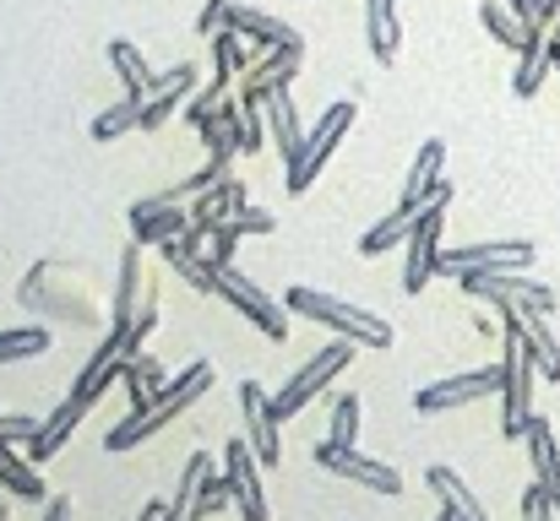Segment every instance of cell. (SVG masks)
<instances>
[{
    "mask_svg": "<svg viewBox=\"0 0 560 521\" xmlns=\"http://www.w3.org/2000/svg\"><path fill=\"white\" fill-rule=\"evenodd\" d=\"M207 391H212V364H207V358H190L175 380H164V391H159L148 407H131V413L104 435V446H109L115 457H120V451H137L142 440H153L159 429H170L186 407H196Z\"/></svg>",
    "mask_w": 560,
    "mask_h": 521,
    "instance_id": "1",
    "label": "cell"
},
{
    "mask_svg": "<svg viewBox=\"0 0 560 521\" xmlns=\"http://www.w3.org/2000/svg\"><path fill=\"white\" fill-rule=\"evenodd\" d=\"M283 305H289V316H305V321H316V327H332L338 338H349L354 347H392L397 343V327H392L386 316H375V310L354 305V299H338V294H327V288L294 283V288L283 294Z\"/></svg>",
    "mask_w": 560,
    "mask_h": 521,
    "instance_id": "2",
    "label": "cell"
},
{
    "mask_svg": "<svg viewBox=\"0 0 560 521\" xmlns=\"http://www.w3.org/2000/svg\"><path fill=\"white\" fill-rule=\"evenodd\" d=\"M354 120H360V104H354V98H338L332 109H322V120L305 131L300 153L289 158V190H294V196H305V190L322 179V169L332 164V153L343 147V137L354 131Z\"/></svg>",
    "mask_w": 560,
    "mask_h": 521,
    "instance_id": "3",
    "label": "cell"
},
{
    "mask_svg": "<svg viewBox=\"0 0 560 521\" xmlns=\"http://www.w3.org/2000/svg\"><path fill=\"white\" fill-rule=\"evenodd\" d=\"M349 364H354V343H349V338L316 347V353H311V358L289 375V386H283V391H272V418L283 424V418L305 413V407H311V402H316V396H322V391H327V386L349 369Z\"/></svg>",
    "mask_w": 560,
    "mask_h": 521,
    "instance_id": "4",
    "label": "cell"
},
{
    "mask_svg": "<svg viewBox=\"0 0 560 521\" xmlns=\"http://www.w3.org/2000/svg\"><path fill=\"white\" fill-rule=\"evenodd\" d=\"M534 380H539V364L534 353L523 347V338H501V435L506 440H523L528 418H534Z\"/></svg>",
    "mask_w": 560,
    "mask_h": 521,
    "instance_id": "5",
    "label": "cell"
},
{
    "mask_svg": "<svg viewBox=\"0 0 560 521\" xmlns=\"http://www.w3.org/2000/svg\"><path fill=\"white\" fill-rule=\"evenodd\" d=\"M539 261L534 239H479V245H452L435 261V277H474V272H528Z\"/></svg>",
    "mask_w": 560,
    "mask_h": 521,
    "instance_id": "6",
    "label": "cell"
},
{
    "mask_svg": "<svg viewBox=\"0 0 560 521\" xmlns=\"http://www.w3.org/2000/svg\"><path fill=\"white\" fill-rule=\"evenodd\" d=\"M468 299H485L490 310H539V316H556L560 299L550 283H534L528 272H474V277H457Z\"/></svg>",
    "mask_w": 560,
    "mask_h": 521,
    "instance_id": "7",
    "label": "cell"
},
{
    "mask_svg": "<svg viewBox=\"0 0 560 521\" xmlns=\"http://www.w3.org/2000/svg\"><path fill=\"white\" fill-rule=\"evenodd\" d=\"M212 294H218L223 305H234L250 327H261L272 343H283V338H289V305H283V299H272L261 283H250L240 267H218V272H212Z\"/></svg>",
    "mask_w": 560,
    "mask_h": 521,
    "instance_id": "8",
    "label": "cell"
},
{
    "mask_svg": "<svg viewBox=\"0 0 560 521\" xmlns=\"http://www.w3.org/2000/svg\"><path fill=\"white\" fill-rule=\"evenodd\" d=\"M446 201H452V190H441L424 212H419V223H413V234L402 239V294H424V283L435 277V261H441V228H446Z\"/></svg>",
    "mask_w": 560,
    "mask_h": 521,
    "instance_id": "9",
    "label": "cell"
},
{
    "mask_svg": "<svg viewBox=\"0 0 560 521\" xmlns=\"http://www.w3.org/2000/svg\"><path fill=\"white\" fill-rule=\"evenodd\" d=\"M311 462L316 467H327L332 478H349V484H360V489H371V495H402V478H397V467L392 462H381L371 451H360V446H338V440H316V451H311Z\"/></svg>",
    "mask_w": 560,
    "mask_h": 521,
    "instance_id": "10",
    "label": "cell"
},
{
    "mask_svg": "<svg viewBox=\"0 0 560 521\" xmlns=\"http://www.w3.org/2000/svg\"><path fill=\"white\" fill-rule=\"evenodd\" d=\"M261 473H267V467L256 462V451H250L245 440H229V446H223V484H229V495H234V506H240L245 521H272Z\"/></svg>",
    "mask_w": 560,
    "mask_h": 521,
    "instance_id": "11",
    "label": "cell"
},
{
    "mask_svg": "<svg viewBox=\"0 0 560 521\" xmlns=\"http://www.w3.org/2000/svg\"><path fill=\"white\" fill-rule=\"evenodd\" d=\"M240 418H245V446L256 451L261 467H278L283 462V424L272 418V396L261 380H240Z\"/></svg>",
    "mask_w": 560,
    "mask_h": 521,
    "instance_id": "12",
    "label": "cell"
},
{
    "mask_svg": "<svg viewBox=\"0 0 560 521\" xmlns=\"http://www.w3.org/2000/svg\"><path fill=\"white\" fill-rule=\"evenodd\" d=\"M490 391H501V364L430 380L424 391H413V407H419V413H452V407H468V402H479V396H490Z\"/></svg>",
    "mask_w": 560,
    "mask_h": 521,
    "instance_id": "13",
    "label": "cell"
},
{
    "mask_svg": "<svg viewBox=\"0 0 560 521\" xmlns=\"http://www.w3.org/2000/svg\"><path fill=\"white\" fill-rule=\"evenodd\" d=\"M446 142L441 137H430L419 153H413V164H408V174H402V190H397V212H408V217H419L441 190H452L446 179Z\"/></svg>",
    "mask_w": 560,
    "mask_h": 521,
    "instance_id": "14",
    "label": "cell"
},
{
    "mask_svg": "<svg viewBox=\"0 0 560 521\" xmlns=\"http://www.w3.org/2000/svg\"><path fill=\"white\" fill-rule=\"evenodd\" d=\"M190 228V201L180 196H148V201H131V239L148 250V245H170Z\"/></svg>",
    "mask_w": 560,
    "mask_h": 521,
    "instance_id": "15",
    "label": "cell"
},
{
    "mask_svg": "<svg viewBox=\"0 0 560 521\" xmlns=\"http://www.w3.org/2000/svg\"><path fill=\"white\" fill-rule=\"evenodd\" d=\"M196 87H201V71H196L190 60L170 66L164 76H153V93H148V104H142V126H137V131H164L190 98H196Z\"/></svg>",
    "mask_w": 560,
    "mask_h": 521,
    "instance_id": "16",
    "label": "cell"
},
{
    "mask_svg": "<svg viewBox=\"0 0 560 521\" xmlns=\"http://www.w3.org/2000/svg\"><path fill=\"white\" fill-rule=\"evenodd\" d=\"M229 27H234L250 49H261V55H278V49L305 55L300 27H289L283 16H267V11H256V5H245V0H234V5H229Z\"/></svg>",
    "mask_w": 560,
    "mask_h": 521,
    "instance_id": "17",
    "label": "cell"
},
{
    "mask_svg": "<svg viewBox=\"0 0 560 521\" xmlns=\"http://www.w3.org/2000/svg\"><path fill=\"white\" fill-rule=\"evenodd\" d=\"M495 316L506 321L512 338H523V347H528L534 364H539V375H545V380H560V338L550 332V316H539V310H495Z\"/></svg>",
    "mask_w": 560,
    "mask_h": 521,
    "instance_id": "18",
    "label": "cell"
},
{
    "mask_svg": "<svg viewBox=\"0 0 560 521\" xmlns=\"http://www.w3.org/2000/svg\"><path fill=\"white\" fill-rule=\"evenodd\" d=\"M120 375H126V353H120V338L109 332L104 343L93 347V358L82 364V375H77L71 396H77L82 407H93V402H98V396H104V391H109V386H115Z\"/></svg>",
    "mask_w": 560,
    "mask_h": 521,
    "instance_id": "19",
    "label": "cell"
},
{
    "mask_svg": "<svg viewBox=\"0 0 560 521\" xmlns=\"http://www.w3.org/2000/svg\"><path fill=\"white\" fill-rule=\"evenodd\" d=\"M240 206H245V185L229 174V179H218L212 190H201V196L190 201V234H201V239H207V234H212V228H223Z\"/></svg>",
    "mask_w": 560,
    "mask_h": 521,
    "instance_id": "20",
    "label": "cell"
},
{
    "mask_svg": "<svg viewBox=\"0 0 560 521\" xmlns=\"http://www.w3.org/2000/svg\"><path fill=\"white\" fill-rule=\"evenodd\" d=\"M424 484H430V495L441 500V511H446L452 521H490L485 500L468 489V478H463V473H452V467H441V462H435V467L424 473Z\"/></svg>",
    "mask_w": 560,
    "mask_h": 521,
    "instance_id": "21",
    "label": "cell"
},
{
    "mask_svg": "<svg viewBox=\"0 0 560 521\" xmlns=\"http://www.w3.org/2000/svg\"><path fill=\"white\" fill-rule=\"evenodd\" d=\"M523 440H528V462H534V484L550 495L560 506V446H556V429H550V418H528V429H523Z\"/></svg>",
    "mask_w": 560,
    "mask_h": 521,
    "instance_id": "22",
    "label": "cell"
},
{
    "mask_svg": "<svg viewBox=\"0 0 560 521\" xmlns=\"http://www.w3.org/2000/svg\"><path fill=\"white\" fill-rule=\"evenodd\" d=\"M82 418H88V407H82L77 396H66L49 418H38V435H33V446H27V462H49V457H60Z\"/></svg>",
    "mask_w": 560,
    "mask_h": 521,
    "instance_id": "23",
    "label": "cell"
},
{
    "mask_svg": "<svg viewBox=\"0 0 560 521\" xmlns=\"http://www.w3.org/2000/svg\"><path fill=\"white\" fill-rule=\"evenodd\" d=\"M550 71H556V60H550V33H545V27H528V33H523V49H517L512 93H517V98H534Z\"/></svg>",
    "mask_w": 560,
    "mask_h": 521,
    "instance_id": "24",
    "label": "cell"
},
{
    "mask_svg": "<svg viewBox=\"0 0 560 521\" xmlns=\"http://www.w3.org/2000/svg\"><path fill=\"white\" fill-rule=\"evenodd\" d=\"M201 147L207 153H218V158H234V153H245V115H240V98H223L201 126Z\"/></svg>",
    "mask_w": 560,
    "mask_h": 521,
    "instance_id": "25",
    "label": "cell"
},
{
    "mask_svg": "<svg viewBox=\"0 0 560 521\" xmlns=\"http://www.w3.org/2000/svg\"><path fill=\"white\" fill-rule=\"evenodd\" d=\"M365 44L381 66H397L402 55V16H397V0H365Z\"/></svg>",
    "mask_w": 560,
    "mask_h": 521,
    "instance_id": "26",
    "label": "cell"
},
{
    "mask_svg": "<svg viewBox=\"0 0 560 521\" xmlns=\"http://www.w3.org/2000/svg\"><path fill=\"white\" fill-rule=\"evenodd\" d=\"M164 250V261H170V272H180L196 294H212V267H207V239L201 234H180V239H170V245H159Z\"/></svg>",
    "mask_w": 560,
    "mask_h": 521,
    "instance_id": "27",
    "label": "cell"
},
{
    "mask_svg": "<svg viewBox=\"0 0 560 521\" xmlns=\"http://www.w3.org/2000/svg\"><path fill=\"white\" fill-rule=\"evenodd\" d=\"M305 71V55H289V49H278V55H261L250 71H245V93H256V98H272V93H283L294 76Z\"/></svg>",
    "mask_w": 560,
    "mask_h": 521,
    "instance_id": "28",
    "label": "cell"
},
{
    "mask_svg": "<svg viewBox=\"0 0 560 521\" xmlns=\"http://www.w3.org/2000/svg\"><path fill=\"white\" fill-rule=\"evenodd\" d=\"M267 137H272V147L283 153V164H289V158L300 153V142H305V120H300V109H294V93H289V87L267 98Z\"/></svg>",
    "mask_w": 560,
    "mask_h": 521,
    "instance_id": "29",
    "label": "cell"
},
{
    "mask_svg": "<svg viewBox=\"0 0 560 521\" xmlns=\"http://www.w3.org/2000/svg\"><path fill=\"white\" fill-rule=\"evenodd\" d=\"M109 66H115V76L126 82V98H142V104H148V93H153V66L142 60V49H137L131 38H109Z\"/></svg>",
    "mask_w": 560,
    "mask_h": 521,
    "instance_id": "30",
    "label": "cell"
},
{
    "mask_svg": "<svg viewBox=\"0 0 560 521\" xmlns=\"http://www.w3.org/2000/svg\"><path fill=\"white\" fill-rule=\"evenodd\" d=\"M164 380H170V369H164L153 353H137V358H126V375H120V386H126L131 407H148V402L164 391Z\"/></svg>",
    "mask_w": 560,
    "mask_h": 521,
    "instance_id": "31",
    "label": "cell"
},
{
    "mask_svg": "<svg viewBox=\"0 0 560 521\" xmlns=\"http://www.w3.org/2000/svg\"><path fill=\"white\" fill-rule=\"evenodd\" d=\"M0 495H16V500H49V484L38 478V467L16 451L0 446Z\"/></svg>",
    "mask_w": 560,
    "mask_h": 521,
    "instance_id": "32",
    "label": "cell"
},
{
    "mask_svg": "<svg viewBox=\"0 0 560 521\" xmlns=\"http://www.w3.org/2000/svg\"><path fill=\"white\" fill-rule=\"evenodd\" d=\"M49 347H55L49 327H5L0 332V364H22V358H38Z\"/></svg>",
    "mask_w": 560,
    "mask_h": 521,
    "instance_id": "33",
    "label": "cell"
},
{
    "mask_svg": "<svg viewBox=\"0 0 560 521\" xmlns=\"http://www.w3.org/2000/svg\"><path fill=\"white\" fill-rule=\"evenodd\" d=\"M137 126H142V98H120V104H109V109L93 115V142H120Z\"/></svg>",
    "mask_w": 560,
    "mask_h": 521,
    "instance_id": "34",
    "label": "cell"
},
{
    "mask_svg": "<svg viewBox=\"0 0 560 521\" xmlns=\"http://www.w3.org/2000/svg\"><path fill=\"white\" fill-rule=\"evenodd\" d=\"M207 49H212V71L240 76V71H250V66H256V60H250V44H245L234 27H218V33L207 38Z\"/></svg>",
    "mask_w": 560,
    "mask_h": 521,
    "instance_id": "35",
    "label": "cell"
},
{
    "mask_svg": "<svg viewBox=\"0 0 560 521\" xmlns=\"http://www.w3.org/2000/svg\"><path fill=\"white\" fill-rule=\"evenodd\" d=\"M360 424H365V402H360V391H343V396L332 402L327 440H338V446H360Z\"/></svg>",
    "mask_w": 560,
    "mask_h": 521,
    "instance_id": "36",
    "label": "cell"
},
{
    "mask_svg": "<svg viewBox=\"0 0 560 521\" xmlns=\"http://www.w3.org/2000/svg\"><path fill=\"white\" fill-rule=\"evenodd\" d=\"M479 22H485V33L495 38V44H506V49H523V22L506 11V0H479Z\"/></svg>",
    "mask_w": 560,
    "mask_h": 521,
    "instance_id": "37",
    "label": "cell"
},
{
    "mask_svg": "<svg viewBox=\"0 0 560 521\" xmlns=\"http://www.w3.org/2000/svg\"><path fill=\"white\" fill-rule=\"evenodd\" d=\"M223 98H234V76H229V71H212V76L196 87V98L186 104V120H190V126H201V120H207V115H212Z\"/></svg>",
    "mask_w": 560,
    "mask_h": 521,
    "instance_id": "38",
    "label": "cell"
},
{
    "mask_svg": "<svg viewBox=\"0 0 560 521\" xmlns=\"http://www.w3.org/2000/svg\"><path fill=\"white\" fill-rule=\"evenodd\" d=\"M229 164H234V158H218V153H207V164H201L196 174H186V179H180V185H175L170 196H180V201H196L201 190H212L218 179H229V174H234Z\"/></svg>",
    "mask_w": 560,
    "mask_h": 521,
    "instance_id": "39",
    "label": "cell"
},
{
    "mask_svg": "<svg viewBox=\"0 0 560 521\" xmlns=\"http://www.w3.org/2000/svg\"><path fill=\"white\" fill-rule=\"evenodd\" d=\"M38 435V418L33 413H0V446L5 451H27Z\"/></svg>",
    "mask_w": 560,
    "mask_h": 521,
    "instance_id": "40",
    "label": "cell"
},
{
    "mask_svg": "<svg viewBox=\"0 0 560 521\" xmlns=\"http://www.w3.org/2000/svg\"><path fill=\"white\" fill-rule=\"evenodd\" d=\"M229 228H234L240 239H250V234H272V228H278V217H272L267 206H250V201H245V206L229 217Z\"/></svg>",
    "mask_w": 560,
    "mask_h": 521,
    "instance_id": "41",
    "label": "cell"
},
{
    "mask_svg": "<svg viewBox=\"0 0 560 521\" xmlns=\"http://www.w3.org/2000/svg\"><path fill=\"white\" fill-rule=\"evenodd\" d=\"M523 521H560V506L539 484H528V495H523Z\"/></svg>",
    "mask_w": 560,
    "mask_h": 521,
    "instance_id": "42",
    "label": "cell"
},
{
    "mask_svg": "<svg viewBox=\"0 0 560 521\" xmlns=\"http://www.w3.org/2000/svg\"><path fill=\"white\" fill-rule=\"evenodd\" d=\"M229 5H234V0H207V11H201V33H207V38H212L218 27H229Z\"/></svg>",
    "mask_w": 560,
    "mask_h": 521,
    "instance_id": "43",
    "label": "cell"
},
{
    "mask_svg": "<svg viewBox=\"0 0 560 521\" xmlns=\"http://www.w3.org/2000/svg\"><path fill=\"white\" fill-rule=\"evenodd\" d=\"M44 521H77V500H71V495H49Z\"/></svg>",
    "mask_w": 560,
    "mask_h": 521,
    "instance_id": "44",
    "label": "cell"
},
{
    "mask_svg": "<svg viewBox=\"0 0 560 521\" xmlns=\"http://www.w3.org/2000/svg\"><path fill=\"white\" fill-rule=\"evenodd\" d=\"M539 5H545V0H506V11H512L523 27H534V22H539Z\"/></svg>",
    "mask_w": 560,
    "mask_h": 521,
    "instance_id": "45",
    "label": "cell"
},
{
    "mask_svg": "<svg viewBox=\"0 0 560 521\" xmlns=\"http://www.w3.org/2000/svg\"><path fill=\"white\" fill-rule=\"evenodd\" d=\"M137 521H164V500H148V506L137 511Z\"/></svg>",
    "mask_w": 560,
    "mask_h": 521,
    "instance_id": "46",
    "label": "cell"
},
{
    "mask_svg": "<svg viewBox=\"0 0 560 521\" xmlns=\"http://www.w3.org/2000/svg\"><path fill=\"white\" fill-rule=\"evenodd\" d=\"M550 60H556V71H560V33H550Z\"/></svg>",
    "mask_w": 560,
    "mask_h": 521,
    "instance_id": "47",
    "label": "cell"
},
{
    "mask_svg": "<svg viewBox=\"0 0 560 521\" xmlns=\"http://www.w3.org/2000/svg\"><path fill=\"white\" fill-rule=\"evenodd\" d=\"M0 521H11V511H5V495H0Z\"/></svg>",
    "mask_w": 560,
    "mask_h": 521,
    "instance_id": "48",
    "label": "cell"
},
{
    "mask_svg": "<svg viewBox=\"0 0 560 521\" xmlns=\"http://www.w3.org/2000/svg\"><path fill=\"white\" fill-rule=\"evenodd\" d=\"M435 521H446V511H441V517H435Z\"/></svg>",
    "mask_w": 560,
    "mask_h": 521,
    "instance_id": "49",
    "label": "cell"
}]
</instances>
